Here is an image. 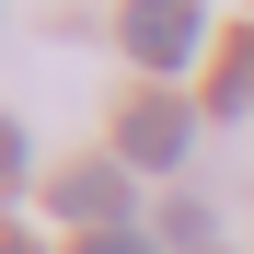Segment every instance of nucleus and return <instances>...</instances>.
Wrapping results in <instances>:
<instances>
[{
	"mask_svg": "<svg viewBox=\"0 0 254 254\" xmlns=\"http://www.w3.org/2000/svg\"><path fill=\"white\" fill-rule=\"evenodd\" d=\"M47 208H58V220H81V231H127L139 174H127V162H69V174L47 185Z\"/></svg>",
	"mask_w": 254,
	"mask_h": 254,
	"instance_id": "nucleus-3",
	"label": "nucleus"
},
{
	"mask_svg": "<svg viewBox=\"0 0 254 254\" xmlns=\"http://www.w3.org/2000/svg\"><path fill=\"white\" fill-rule=\"evenodd\" d=\"M116 47L139 58L150 81H185L196 47H208V0H127V12H116Z\"/></svg>",
	"mask_w": 254,
	"mask_h": 254,
	"instance_id": "nucleus-2",
	"label": "nucleus"
},
{
	"mask_svg": "<svg viewBox=\"0 0 254 254\" xmlns=\"http://www.w3.org/2000/svg\"><path fill=\"white\" fill-rule=\"evenodd\" d=\"M81 254H162V243H139V231H81Z\"/></svg>",
	"mask_w": 254,
	"mask_h": 254,
	"instance_id": "nucleus-5",
	"label": "nucleus"
},
{
	"mask_svg": "<svg viewBox=\"0 0 254 254\" xmlns=\"http://www.w3.org/2000/svg\"><path fill=\"white\" fill-rule=\"evenodd\" d=\"M220 104H231V116H254V35L231 47V69H220Z\"/></svg>",
	"mask_w": 254,
	"mask_h": 254,
	"instance_id": "nucleus-4",
	"label": "nucleus"
},
{
	"mask_svg": "<svg viewBox=\"0 0 254 254\" xmlns=\"http://www.w3.org/2000/svg\"><path fill=\"white\" fill-rule=\"evenodd\" d=\"M185 150H196V104L174 81H150L139 104H116V162L127 174H185Z\"/></svg>",
	"mask_w": 254,
	"mask_h": 254,
	"instance_id": "nucleus-1",
	"label": "nucleus"
}]
</instances>
